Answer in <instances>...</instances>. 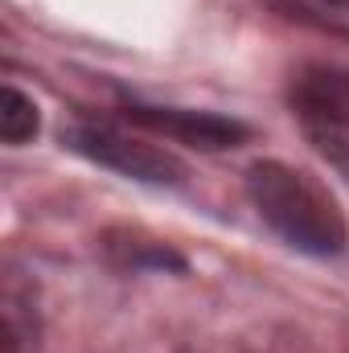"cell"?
<instances>
[{
  "mask_svg": "<svg viewBox=\"0 0 349 353\" xmlns=\"http://www.w3.org/2000/svg\"><path fill=\"white\" fill-rule=\"evenodd\" d=\"M247 197L288 247L317 255V259L346 251V214L337 210L333 193L304 169H292L283 161H259L247 169Z\"/></svg>",
  "mask_w": 349,
  "mask_h": 353,
  "instance_id": "6da1fadb",
  "label": "cell"
},
{
  "mask_svg": "<svg viewBox=\"0 0 349 353\" xmlns=\"http://www.w3.org/2000/svg\"><path fill=\"white\" fill-rule=\"evenodd\" d=\"M66 144L87 157L94 165L111 169V173L128 176V181H144V185H185V161L173 157L169 148L148 144L144 136H128L115 128H99V123H83L66 132Z\"/></svg>",
  "mask_w": 349,
  "mask_h": 353,
  "instance_id": "7a4b0ae2",
  "label": "cell"
},
{
  "mask_svg": "<svg viewBox=\"0 0 349 353\" xmlns=\"http://www.w3.org/2000/svg\"><path fill=\"white\" fill-rule=\"evenodd\" d=\"M123 119L140 123L144 132H157V136H169L177 144H189V148H206V152H218V148H235L243 144L251 132L247 123L230 119V115H218V111H185V107H148V103H128L123 107Z\"/></svg>",
  "mask_w": 349,
  "mask_h": 353,
  "instance_id": "3957f363",
  "label": "cell"
},
{
  "mask_svg": "<svg viewBox=\"0 0 349 353\" xmlns=\"http://www.w3.org/2000/svg\"><path fill=\"white\" fill-rule=\"evenodd\" d=\"M292 107L308 128H341L349 123V70L308 66L292 83Z\"/></svg>",
  "mask_w": 349,
  "mask_h": 353,
  "instance_id": "277c9868",
  "label": "cell"
},
{
  "mask_svg": "<svg viewBox=\"0 0 349 353\" xmlns=\"http://www.w3.org/2000/svg\"><path fill=\"white\" fill-rule=\"evenodd\" d=\"M103 247L111 263L132 267V271H185V255H177L169 243L136 234V230H111L103 234Z\"/></svg>",
  "mask_w": 349,
  "mask_h": 353,
  "instance_id": "5b68a950",
  "label": "cell"
},
{
  "mask_svg": "<svg viewBox=\"0 0 349 353\" xmlns=\"http://www.w3.org/2000/svg\"><path fill=\"white\" fill-rule=\"evenodd\" d=\"M0 136L4 144H25L37 136V103L17 87L0 90Z\"/></svg>",
  "mask_w": 349,
  "mask_h": 353,
  "instance_id": "8992f818",
  "label": "cell"
},
{
  "mask_svg": "<svg viewBox=\"0 0 349 353\" xmlns=\"http://www.w3.org/2000/svg\"><path fill=\"white\" fill-rule=\"evenodd\" d=\"M308 136L329 157V165L349 181V123H341V128H308Z\"/></svg>",
  "mask_w": 349,
  "mask_h": 353,
  "instance_id": "52a82bcc",
  "label": "cell"
},
{
  "mask_svg": "<svg viewBox=\"0 0 349 353\" xmlns=\"http://www.w3.org/2000/svg\"><path fill=\"white\" fill-rule=\"evenodd\" d=\"M325 4H333V8H349V0H325Z\"/></svg>",
  "mask_w": 349,
  "mask_h": 353,
  "instance_id": "ba28073f",
  "label": "cell"
}]
</instances>
